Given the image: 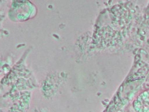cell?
Segmentation results:
<instances>
[{"label": "cell", "instance_id": "1", "mask_svg": "<svg viewBox=\"0 0 149 112\" xmlns=\"http://www.w3.org/2000/svg\"><path fill=\"white\" fill-rule=\"evenodd\" d=\"M134 106L136 112H149V91L142 92L136 98Z\"/></svg>", "mask_w": 149, "mask_h": 112}]
</instances>
